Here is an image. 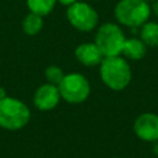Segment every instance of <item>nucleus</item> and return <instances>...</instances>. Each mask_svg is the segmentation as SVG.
Masks as SVG:
<instances>
[{
    "label": "nucleus",
    "instance_id": "1",
    "mask_svg": "<svg viewBox=\"0 0 158 158\" xmlns=\"http://www.w3.org/2000/svg\"><path fill=\"white\" fill-rule=\"evenodd\" d=\"M100 77L109 89L121 91L130 85L132 70L127 59L122 56L104 57L100 63Z\"/></svg>",
    "mask_w": 158,
    "mask_h": 158
},
{
    "label": "nucleus",
    "instance_id": "2",
    "mask_svg": "<svg viewBox=\"0 0 158 158\" xmlns=\"http://www.w3.org/2000/svg\"><path fill=\"white\" fill-rule=\"evenodd\" d=\"M151 14V4L144 0H120L114 10L117 22L132 30H136L147 22Z\"/></svg>",
    "mask_w": 158,
    "mask_h": 158
},
{
    "label": "nucleus",
    "instance_id": "3",
    "mask_svg": "<svg viewBox=\"0 0 158 158\" xmlns=\"http://www.w3.org/2000/svg\"><path fill=\"white\" fill-rule=\"evenodd\" d=\"M30 118V109L23 101L9 96L0 100V127L16 131L25 127Z\"/></svg>",
    "mask_w": 158,
    "mask_h": 158
},
{
    "label": "nucleus",
    "instance_id": "4",
    "mask_svg": "<svg viewBox=\"0 0 158 158\" xmlns=\"http://www.w3.org/2000/svg\"><path fill=\"white\" fill-rule=\"evenodd\" d=\"M125 41L126 36L122 28L114 22L102 23L95 35V44L104 57L121 56Z\"/></svg>",
    "mask_w": 158,
    "mask_h": 158
},
{
    "label": "nucleus",
    "instance_id": "5",
    "mask_svg": "<svg viewBox=\"0 0 158 158\" xmlns=\"http://www.w3.org/2000/svg\"><path fill=\"white\" fill-rule=\"evenodd\" d=\"M60 98L69 104H80L90 95V84L88 79L79 73L64 75L58 85Z\"/></svg>",
    "mask_w": 158,
    "mask_h": 158
},
{
    "label": "nucleus",
    "instance_id": "6",
    "mask_svg": "<svg viewBox=\"0 0 158 158\" xmlns=\"http://www.w3.org/2000/svg\"><path fill=\"white\" fill-rule=\"evenodd\" d=\"M67 19L73 27L81 32H89L98 26L99 15L96 10L83 1H77L68 6Z\"/></svg>",
    "mask_w": 158,
    "mask_h": 158
},
{
    "label": "nucleus",
    "instance_id": "7",
    "mask_svg": "<svg viewBox=\"0 0 158 158\" xmlns=\"http://www.w3.org/2000/svg\"><path fill=\"white\" fill-rule=\"evenodd\" d=\"M133 132L144 142H154L158 139V115L154 112H143L138 115L133 122Z\"/></svg>",
    "mask_w": 158,
    "mask_h": 158
},
{
    "label": "nucleus",
    "instance_id": "8",
    "mask_svg": "<svg viewBox=\"0 0 158 158\" xmlns=\"http://www.w3.org/2000/svg\"><path fill=\"white\" fill-rule=\"evenodd\" d=\"M60 99L62 98H60L58 86L47 83L37 88L33 95V104L36 109L41 111H49L58 105Z\"/></svg>",
    "mask_w": 158,
    "mask_h": 158
},
{
    "label": "nucleus",
    "instance_id": "9",
    "mask_svg": "<svg viewBox=\"0 0 158 158\" xmlns=\"http://www.w3.org/2000/svg\"><path fill=\"white\" fill-rule=\"evenodd\" d=\"M75 58L78 62L86 67H94L100 65L101 60L104 59V56L99 47L94 43H81L75 48Z\"/></svg>",
    "mask_w": 158,
    "mask_h": 158
},
{
    "label": "nucleus",
    "instance_id": "10",
    "mask_svg": "<svg viewBox=\"0 0 158 158\" xmlns=\"http://www.w3.org/2000/svg\"><path fill=\"white\" fill-rule=\"evenodd\" d=\"M147 48L148 47L143 43V41L141 38L131 37V38H126L121 54L126 59L139 60L147 54Z\"/></svg>",
    "mask_w": 158,
    "mask_h": 158
},
{
    "label": "nucleus",
    "instance_id": "11",
    "mask_svg": "<svg viewBox=\"0 0 158 158\" xmlns=\"http://www.w3.org/2000/svg\"><path fill=\"white\" fill-rule=\"evenodd\" d=\"M139 38L147 47H158V22H144L139 27Z\"/></svg>",
    "mask_w": 158,
    "mask_h": 158
},
{
    "label": "nucleus",
    "instance_id": "12",
    "mask_svg": "<svg viewBox=\"0 0 158 158\" xmlns=\"http://www.w3.org/2000/svg\"><path fill=\"white\" fill-rule=\"evenodd\" d=\"M42 27H43L42 16L33 12L27 14L22 21V30L26 35H30V36L37 35L42 30Z\"/></svg>",
    "mask_w": 158,
    "mask_h": 158
},
{
    "label": "nucleus",
    "instance_id": "13",
    "mask_svg": "<svg viewBox=\"0 0 158 158\" xmlns=\"http://www.w3.org/2000/svg\"><path fill=\"white\" fill-rule=\"evenodd\" d=\"M56 2L57 0H26L30 12L37 14L42 17L52 12L56 6Z\"/></svg>",
    "mask_w": 158,
    "mask_h": 158
},
{
    "label": "nucleus",
    "instance_id": "14",
    "mask_svg": "<svg viewBox=\"0 0 158 158\" xmlns=\"http://www.w3.org/2000/svg\"><path fill=\"white\" fill-rule=\"evenodd\" d=\"M64 73L62 70V68L57 67V65H49L44 70V77L47 79V81L49 84H53V85H59V83L62 81V79L64 78Z\"/></svg>",
    "mask_w": 158,
    "mask_h": 158
},
{
    "label": "nucleus",
    "instance_id": "15",
    "mask_svg": "<svg viewBox=\"0 0 158 158\" xmlns=\"http://www.w3.org/2000/svg\"><path fill=\"white\" fill-rule=\"evenodd\" d=\"M151 10H152V12L158 17V0H156V1L152 2V5H151Z\"/></svg>",
    "mask_w": 158,
    "mask_h": 158
},
{
    "label": "nucleus",
    "instance_id": "16",
    "mask_svg": "<svg viewBox=\"0 0 158 158\" xmlns=\"http://www.w3.org/2000/svg\"><path fill=\"white\" fill-rule=\"evenodd\" d=\"M57 1H59L62 5H65V6H70L72 4L77 2L78 0H57Z\"/></svg>",
    "mask_w": 158,
    "mask_h": 158
},
{
    "label": "nucleus",
    "instance_id": "17",
    "mask_svg": "<svg viewBox=\"0 0 158 158\" xmlns=\"http://www.w3.org/2000/svg\"><path fill=\"white\" fill-rule=\"evenodd\" d=\"M152 151H153V153L158 157V139L153 142V148H152Z\"/></svg>",
    "mask_w": 158,
    "mask_h": 158
},
{
    "label": "nucleus",
    "instance_id": "18",
    "mask_svg": "<svg viewBox=\"0 0 158 158\" xmlns=\"http://www.w3.org/2000/svg\"><path fill=\"white\" fill-rule=\"evenodd\" d=\"M5 98H6V91H5V89L2 86H0V100H2Z\"/></svg>",
    "mask_w": 158,
    "mask_h": 158
},
{
    "label": "nucleus",
    "instance_id": "19",
    "mask_svg": "<svg viewBox=\"0 0 158 158\" xmlns=\"http://www.w3.org/2000/svg\"><path fill=\"white\" fill-rule=\"evenodd\" d=\"M144 1H147V2H149V4H151V2H153V1H156V0H144Z\"/></svg>",
    "mask_w": 158,
    "mask_h": 158
},
{
    "label": "nucleus",
    "instance_id": "20",
    "mask_svg": "<svg viewBox=\"0 0 158 158\" xmlns=\"http://www.w3.org/2000/svg\"><path fill=\"white\" fill-rule=\"evenodd\" d=\"M115 158H116V157H115Z\"/></svg>",
    "mask_w": 158,
    "mask_h": 158
}]
</instances>
